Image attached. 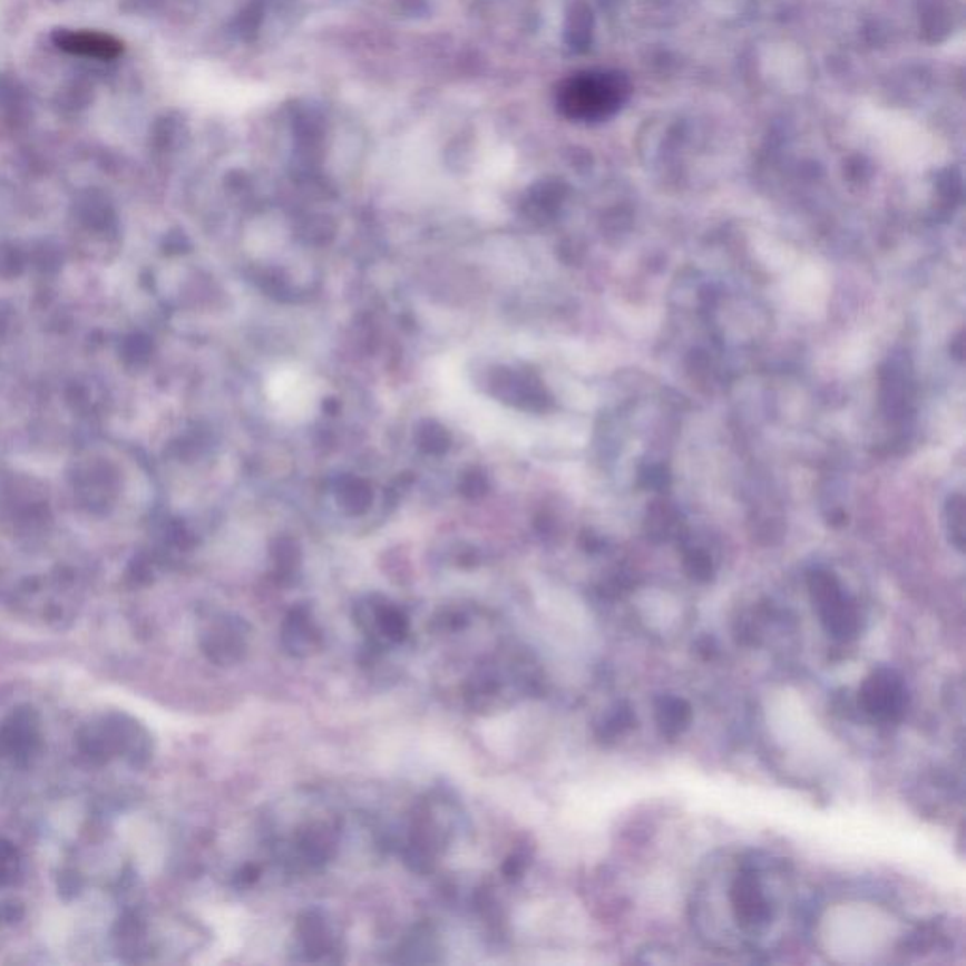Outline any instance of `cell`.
<instances>
[{
	"label": "cell",
	"instance_id": "6da1fadb",
	"mask_svg": "<svg viewBox=\"0 0 966 966\" xmlns=\"http://www.w3.org/2000/svg\"><path fill=\"white\" fill-rule=\"evenodd\" d=\"M76 753L89 767H105L117 759L144 767L154 755V740L140 721L121 712H108L80 726Z\"/></svg>",
	"mask_w": 966,
	"mask_h": 966
},
{
	"label": "cell",
	"instance_id": "7a4b0ae2",
	"mask_svg": "<svg viewBox=\"0 0 966 966\" xmlns=\"http://www.w3.org/2000/svg\"><path fill=\"white\" fill-rule=\"evenodd\" d=\"M808 589L824 633L838 642L856 641L862 631L861 612L856 601L843 592L837 576L824 568H816L808 574Z\"/></svg>",
	"mask_w": 966,
	"mask_h": 966
},
{
	"label": "cell",
	"instance_id": "3957f363",
	"mask_svg": "<svg viewBox=\"0 0 966 966\" xmlns=\"http://www.w3.org/2000/svg\"><path fill=\"white\" fill-rule=\"evenodd\" d=\"M266 397L280 418L299 423L309 419L318 407L320 386L309 370L282 364L266 380Z\"/></svg>",
	"mask_w": 966,
	"mask_h": 966
},
{
	"label": "cell",
	"instance_id": "277c9868",
	"mask_svg": "<svg viewBox=\"0 0 966 966\" xmlns=\"http://www.w3.org/2000/svg\"><path fill=\"white\" fill-rule=\"evenodd\" d=\"M908 702L910 696L905 680L899 672L887 666L870 672L859 690L861 710L884 723L902 720L908 710Z\"/></svg>",
	"mask_w": 966,
	"mask_h": 966
},
{
	"label": "cell",
	"instance_id": "5b68a950",
	"mask_svg": "<svg viewBox=\"0 0 966 966\" xmlns=\"http://www.w3.org/2000/svg\"><path fill=\"white\" fill-rule=\"evenodd\" d=\"M201 647L214 665L231 666L241 663L247 652L246 623L242 622L241 617L228 614L212 617L201 634Z\"/></svg>",
	"mask_w": 966,
	"mask_h": 966
},
{
	"label": "cell",
	"instance_id": "8992f818",
	"mask_svg": "<svg viewBox=\"0 0 966 966\" xmlns=\"http://www.w3.org/2000/svg\"><path fill=\"white\" fill-rule=\"evenodd\" d=\"M42 745L40 718L32 709L13 710L0 721V758L29 764Z\"/></svg>",
	"mask_w": 966,
	"mask_h": 966
},
{
	"label": "cell",
	"instance_id": "52a82bcc",
	"mask_svg": "<svg viewBox=\"0 0 966 966\" xmlns=\"http://www.w3.org/2000/svg\"><path fill=\"white\" fill-rule=\"evenodd\" d=\"M731 902L736 921L744 929H763L772 919V906L764 895L758 872L753 870H744L736 876L731 887Z\"/></svg>",
	"mask_w": 966,
	"mask_h": 966
},
{
	"label": "cell",
	"instance_id": "ba28073f",
	"mask_svg": "<svg viewBox=\"0 0 966 966\" xmlns=\"http://www.w3.org/2000/svg\"><path fill=\"white\" fill-rule=\"evenodd\" d=\"M282 644L293 657H309L320 650L323 634L309 608L291 609L282 625Z\"/></svg>",
	"mask_w": 966,
	"mask_h": 966
},
{
	"label": "cell",
	"instance_id": "9c48e42d",
	"mask_svg": "<svg viewBox=\"0 0 966 966\" xmlns=\"http://www.w3.org/2000/svg\"><path fill=\"white\" fill-rule=\"evenodd\" d=\"M911 402L910 370L902 359H889L881 370V407L887 418L902 419Z\"/></svg>",
	"mask_w": 966,
	"mask_h": 966
},
{
	"label": "cell",
	"instance_id": "30bf717a",
	"mask_svg": "<svg viewBox=\"0 0 966 966\" xmlns=\"http://www.w3.org/2000/svg\"><path fill=\"white\" fill-rule=\"evenodd\" d=\"M296 936H299L302 954L306 955V960L312 963L326 960L336 948L331 925L326 921L325 914L320 910L302 911L296 921Z\"/></svg>",
	"mask_w": 966,
	"mask_h": 966
},
{
	"label": "cell",
	"instance_id": "8fae6325",
	"mask_svg": "<svg viewBox=\"0 0 966 966\" xmlns=\"http://www.w3.org/2000/svg\"><path fill=\"white\" fill-rule=\"evenodd\" d=\"M336 848H339V827L331 823L310 824L296 842L299 856L309 867H323L326 861L333 859Z\"/></svg>",
	"mask_w": 966,
	"mask_h": 966
},
{
	"label": "cell",
	"instance_id": "7c38bea8",
	"mask_svg": "<svg viewBox=\"0 0 966 966\" xmlns=\"http://www.w3.org/2000/svg\"><path fill=\"white\" fill-rule=\"evenodd\" d=\"M59 48L75 56L97 57V59H114L119 56L124 46L119 40L103 32L59 31L56 35Z\"/></svg>",
	"mask_w": 966,
	"mask_h": 966
},
{
	"label": "cell",
	"instance_id": "4fadbf2b",
	"mask_svg": "<svg viewBox=\"0 0 966 966\" xmlns=\"http://www.w3.org/2000/svg\"><path fill=\"white\" fill-rule=\"evenodd\" d=\"M655 720L658 731L666 739L676 740L690 729L693 710L690 702L676 695L658 696L655 702Z\"/></svg>",
	"mask_w": 966,
	"mask_h": 966
},
{
	"label": "cell",
	"instance_id": "5bb4252c",
	"mask_svg": "<svg viewBox=\"0 0 966 966\" xmlns=\"http://www.w3.org/2000/svg\"><path fill=\"white\" fill-rule=\"evenodd\" d=\"M608 87L601 81L578 80L565 91L563 105L573 114H587V111L603 110L609 105Z\"/></svg>",
	"mask_w": 966,
	"mask_h": 966
},
{
	"label": "cell",
	"instance_id": "9a60e30c",
	"mask_svg": "<svg viewBox=\"0 0 966 966\" xmlns=\"http://www.w3.org/2000/svg\"><path fill=\"white\" fill-rule=\"evenodd\" d=\"M680 529V514L665 499L653 500L646 514V535L653 541L671 540Z\"/></svg>",
	"mask_w": 966,
	"mask_h": 966
},
{
	"label": "cell",
	"instance_id": "2e32d148",
	"mask_svg": "<svg viewBox=\"0 0 966 966\" xmlns=\"http://www.w3.org/2000/svg\"><path fill=\"white\" fill-rule=\"evenodd\" d=\"M437 952V935L432 933L431 927L421 925L418 929H413L412 935L408 936L407 940L402 941L400 960H404V963H435Z\"/></svg>",
	"mask_w": 966,
	"mask_h": 966
},
{
	"label": "cell",
	"instance_id": "e0dca14e",
	"mask_svg": "<svg viewBox=\"0 0 966 966\" xmlns=\"http://www.w3.org/2000/svg\"><path fill=\"white\" fill-rule=\"evenodd\" d=\"M23 856L18 846L8 840H0V891L16 886L23 878Z\"/></svg>",
	"mask_w": 966,
	"mask_h": 966
},
{
	"label": "cell",
	"instance_id": "ac0fdd59",
	"mask_svg": "<svg viewBox=\"0 0 966 966\" xmlns=\"http://www.w3.org/2000/svg\"><path fill=\"white\" fill-rule=\"evenodd\" d=\"M634 725H636V718H634L633 710L627 704H622L612 714L604 718L595 734L603 742H614V740L622 739L623 734L628 733Z\"/></svg>",
	"mask_w": 966,
	"mask_h": 966
},
{
	"label": "cell",
	"instance_id": "d6986e66",
	"mask_svg": "<svg viewBox=\"0 0 966 966\" xmlns=\"http://www.w3.org/2000/svg\"><path fill=\"white\" fill-rule=\"evenodd\" d=\"M946 519H948L949 541L955 548L965 549V499L960 495H954L946 506Z\"/></svg>",
	"mask_w": 966,
	"mask_h": 966
},
{
	"label": "cell",
	"instance_id": "ffe728a7",
	"mask_svg": "<svg viewBox=\"0 0 966 966\" xmlns=\"http://www.w3.org/2000/svg\"><path fill=\"white\" fill-rule=\"evenodd\" d=\"M683 567L685 573L690 574V578L695 582H710L714 578V560L704 549H690L683 557Z\"/></svg>",
	"mask_w": 966,
	"mask_h": 966
},
{
	"label": "cell",
	"instance_id": "44dd1931",
	"mask_svg": "<svg viewBox=\"0 0 966 966\" xmlns=\"http://www.w3.org/2000/svg\"><path fill=\"white\" fill-rule=\"evenodd\" d=\"M530 865V853L524 848H519V850L514 851L508 859H506L505 865H502V875H505L506 880L516 881L519 878H524L525 872H527V868Z\"/></svg>",
	"mask_w": 966,
	"mask_h": 966
},
{
	"label": "cell",
	"instance_id": "7402d4cb",
	"mask_svg": "<svg viewBox=\"0 0 966 966\" xmlns=\"http://www.w3.org/2000/svg\"><path fill=\"white\" fill-rule=\"evenodd\" d=\"M641 484L646 487V489H653V491H663L671 484V476L666 472L665 467H661V465H650V467L644 468L641 472Z\"/></svg>",
	"mask_w": 966,
	"mask_h": 966
},
{
	"label": "cell",
	"instance_id": "603a6c76",
	"mask_svg": "<svg viewBox=\"0 0 966 966\" xmlns=\"http://www.w3.org/2000/svg\"><path fill=\"white\" fill-rule=\"evenodd\" d=\"M257 878H258V868L253 867V865H250V867L244 868V870H242L241 875L236 876V880L241 881V884H244V886H247V884H250V886H252L253 881L257 880Z\"/></svg>",
	"mask_w": 966,
	"mask_h": 966
},
{
	"label": "cell",
	"instance_id": "cb8c5ba5",
	"mask_svg": "<svg viewBox=\"0 0 966 966\" xmlns=\"http://www.w3.org/2000/svg\"><path fill=\"white\" fill-rule=\"evenodd\" d=\"M952 353H954L955 358L963 359L965 355V340H963V334H959V339L954 340L952 342Z\"/></svg>",
	"mask_w": 966,
	"mask_h": 966
}]
</instances>
